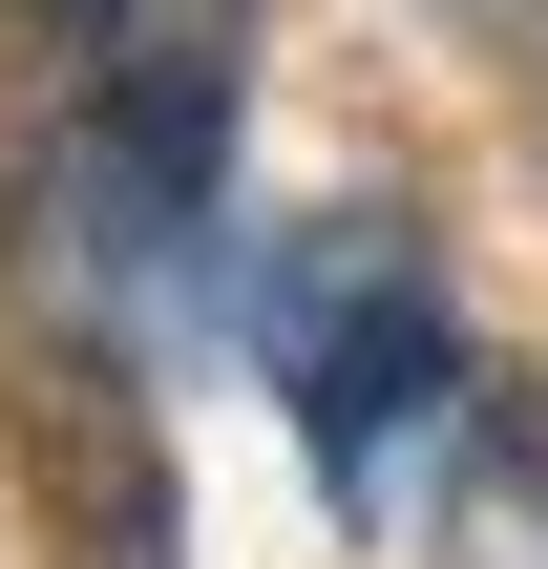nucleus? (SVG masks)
<instances>
[{
    "label": "nucleus",
    "instance_id": "obj_1",
    "mask_svg": "<svg viewBox=\"0 0 548 569\" xmlns=\"http://www.w3.org/2000/svg\"><path fill=\"white\" fill-rule=\"evenodd\" d=\"M275 380H296V422H317V465L359 486V507H401V465L465 422V317H444V253L401 232V211H317L296 253H275Z\"/></svg>",
    "mask_w": 548,
    "mask_h": 569
},
{
    "label": "nucleus",
    "instance_id": "obj_2",
    "mask_svg": "<svg viewBox=\"0 0 548 569\" xmlns=\"http://www.w3.org/2000/svg\"><path fill=\"white\" fill-rule=\"evenodd\" d=\"M486 21V63H528V106H548V0H465Z\"/></svg>",
    "mask_w": 548,
    "mask_h": 569
}]
</instances>
